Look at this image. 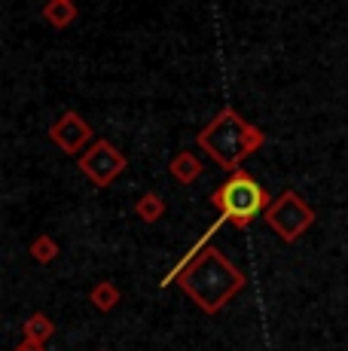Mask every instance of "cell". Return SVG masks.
Wrapping results in <instances>:
<instances>
[{
  "label": "cell",
  "instance_id": "6da1fadb",
  "mask_svg": "<svg viewBox=\"0 0 348 351\" xmlns=\"http://www.w3.org/2000/svg\"><path fill=\"white\" fill-rule=\"evenodd\" d=\"M171 281H177L180 290H184L205 315H217L220 308H226V302L245 287L242 269L214 245H205V247H199V251H192L171 275H165L162 287H169Z\"/></svg>",
  "mask_w": 348,
  "mask_h": 351
},
{
  "label": "cell",
  "instance_id": "7a4b0ae2",
  "mask_svg": "<svg viewBox=\"0 0 348 351\" xmlns=\"http://www.w3.org/2000/svg\"><path fill=\"white\" fill-rule=\"evenodd\" d=\"M263 132L238 117L232 107H223L208 125L199 132V147L217 162L223 171H242L245 159L263 147Z\"/></svg>",
  "mask_w": 348,
  "mask_h": 351
},
{
  "label": "cell",
  "instance_id": "3957f363",
  "mask_svg": "<svg viewBox=\"0 0 348 351\" xmlns=\"http://www.w3.org/2000/svg\"><path fill=\"white\" fill-rule=\"evenodd\" d=\"M211 205L220 211L223 223L245 229V226H251L260 214H266V208H269L272 202L263 186L257 184V178H251L242 168V171L229 174V180H226L220 190L211 193Z\"/></svg>",
  "mask_w": 348,
  "mask_h": 351
},
{
  "label": "cell",
  "instance_id": "277c9868",
  "mask_svg": "<svg viewBox=\"0 0 348 351\" xmlns=\"http://www.w3.org/2000/svg\"><path fill=\"white\" fill-rule=\"evenodd\" d=\"M263 217H266V226H269L281 241H287V245H290V241H297L299 235H303L306 229L314 223V211L293 190L281 193L278 199L266 208Z\"/></svg>",
  "mask_w": 348,
  "mask_h": 351
},
{
  "label": "cell",
  "instance_id": "5b68a950",
  "mask_svg": "<svg viewBox=\"0 0 348 351\" xmlns=\"http://www.w3.org/2000/svg\"><path fill=\"white\" fill-rule=\"evenodd\" d=\"M77 165H79V171H83L95 186H110L113 180L125 171V165H129V162H125V156L110 144V141L98 138V141H92V144H89V150L79 153Z\"/></svg>",
  "mask_w": 348,
  "mask_h": 351
},
{
  "label": "cell",
  "instance_id": "8992f818",
  "mask_svg": "<svg viewBox=\"0 0 348 351\" xmlns=\"http://www.w3.org/2000/svg\"><path fill=\"white\" fill-rule=\"evenodd\" d=\"M49 138L55 141L64 153H71V156H73V153H86V150H89L92 128H89V123H86L83 117H79V113L68 110V113H62V117L49 125Z\"/></svg>",
  "mask_w": 348,
  "mask_h": 351
},
{
  "label": "cell",
  "instance_id": "52a82bcc",
  "mask_svg": "<svg viewBox=\"0 0 348 351\" xmlns=\"http://www.w3.org/2000/svg\"><path fill=\"white\" fill-rule=\"evenodd\" d=\"M169 171H171V178L177 180V184H192V180L202 174V162L196 159V153H190V150H180L177 156H174L169 162Z\"/></svg>",
  "mask_w": 348,
  "mask_h": 351
},
{
  "label": "cell",
  "instance_id": "ba28073f",
  "mask_svg": "<svg viewBox=\"0 0 348 351\" xmlns=\"http://www.w3.org/2000/svg\"><path fill=\"white\" fill-rule=\"evenodd\" d=\"M22 333H25V342H34V346H46V342L52 339V333H55V324L46 318L43 312H34L28 321H25Z\"/></svg>",
  "mask_w": 348,
  "mask_h": 351
},
{
  "label": "cell",
  "instance_id": "9c48e42d",
  "mask_svg": "<svg viewBox=\"0 0 348 351\" xmlns=\"http://www.w3.org/2000/svg\"><path fill=\"white\" fill-rule=\"evenodd\" d=\"M119 300H123V293H119V287L113 285V281H101V285H95L89 293V302L98 312H113V308L119 306Z\"/></svg>",
  "mask_w": 348,
  "mask_h": 351
},
{
  "label": "cell",
  "instance_id": "30bf717a",
  "mask_svg": "<svg viewBox=\"0 0 348 351\" xmlns=\"http://www.w3.org/2000/svg\"><path fill=\"white\" fill-rule=\"evenodd\" d=\"M43 19L52 28H68L73 19H77V6L68 3V0H49L43 6Z\"/></svg>",
  "mask_w": 348,
  "mask_h": 351
},
{
  "label": "cell",
  "instance_id": "8fae6325",
  "mask_svg": "<svg viewBox=\"0 0 348 351\" xmlns=\"http://www.w3.org/2000/svg\"><path fill=\"white\" fill-rule=\"evenodd\" d=\"M28 254L34 263L46 266V263H52L58 254H62V247H58V241L52 239V235H37V239L28 245Z\"/></svg>",
  "mask_w": 348,
  "mask_h": 351
},
{
  "label": "cell",
  "instance_id": "7c38bea8",
  "mask_svg": "<svg viewBox=\"0 0 348 351\" xmlns=\"http://www.w3.org/2000/svg\"><path fill=\"white\" fill-rule=\"evenodd\" d=\"M135 211H138V217L144 220V223H156V220H162V214H165V202H162V195L159 193H147V195H140L138 199Z\"/></svg>",
  "mask_w": 348,
  "mask_h": 351
},
{
  "label": "cell",
  "instance_id": "4fadbf2b",
  "mask_svg": "<svg viewBox=\"0 0 348 351\" xmlns=\"http://www.w3.org/2000/svg\"><path fill=\"white\" fill-rule=\"evenodd\" d=\"M16 351H43V346H34V342H25L22 339V346H18Z\"/></svg>",
  "mask_w": 348,
  "mask_h": 351
},
{
  "label": "cell",
  "instance_id": "5bb4252c",
  "mask_svg": "<svg viewBox=\"0 0 348 351\" xmlns=\"http://www.w3.org/2000/svg\"><path fill=\"white\" fill-rule=\"evenodd\" d=\"M68 3H73V0H68Z\"/></svg>",
  "mask_w": 348,
  "mask_h": 351
}]
</instances>
